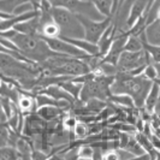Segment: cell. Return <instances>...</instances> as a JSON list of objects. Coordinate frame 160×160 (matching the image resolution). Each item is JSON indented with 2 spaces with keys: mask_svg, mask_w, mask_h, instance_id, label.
Wrapping results in <instances>:
<instances>
[{
  "mask_svg": "<svg viewBox=\"0 0 160 160\" xmlns=\"http://www.w3.org/2000/svg\"><path fill=\"white\" fill-rule=\"evenodd\" d=\"M0 38H6L11 40L22 52V54L34 63H42L49 57L58 54L49 48L47 42L39 35H29L19 32L12 28L1 32Z\"/></svg>",
  "mask_w": 160,
  "mask_h": 160,
  "instance_id": "6da1fadb",
  "label": "cell"
},
{
  "mask_svg": "<svg viewBox=\"0 0 160 160\" xmlns=\"http://www.w3.org/2000/svg\"><path fill=\"white\" fill-rule=\"evenodd\" d=\"M153 86V81L148 80L143 73L131 75L129 72L118 71L111 84V94H128L132 98L137 108H143L146 98Z\"/></svg>",
  "mask_w": 160,
  "mask_h": 160,
  "instance_id": "7a4b0ae2",
  "label": "cell"
},
{
  "mask_svg": "<svg viewBox=\"0 0 160 160\" xmlns=\"http://www.w3.org/2000/svg\"><path fill=\"white\" fill-rule=\"evenodd\" d=\"M51 15L60 29V36L64 39H84V28L80 18L64 8H52Z\"/></svg>",
  "mask_w": 160,
  "mask_h": 160,
  "instance_id": "3957f363",
  "label": "cell"
},
{
  "mask_svg": "<svg viewBox=\"0 0 160 160\" xmlns=\"http://www.w3.org/2000/svg\"><path fill=\"white\" fill-rule=\"evenodd\" d=\"M48 1L54 8H64L73 12L75 15L87 17L94 21H102L107 18L99 12V10L92 1H86V0H48Z\"/></svg>",
  "mask_w": 160,
  "mask_h": 160,
  "instance_id": "277c9868",
  "label": "cell"
},
{
  "mask_svg": "<svg viewBox=\"0 0 160 160\" xmlns=\"http://www.w3.org/2000/svg\"><path fill=\"white\" fill-rule=\"evenodd\" d=\"M148 64H154V63L144 48L138 52L124 51L117 62V69L120 72H131Z\"/></svg>",
  "mask_w": 160,
  "mask_h": 160,
  "instance_id": "5b68a950",
  "label": "cell"
},
{
  "mask_svg": "<svg viewBox=\"0 0 160 160\" xmlns=\"http://www.w3.org/2000/svg\"><path fill=\"white\" fill-rule=\"evenodd\" d=\"M78 18L84 28V34H86L84 39L93 43H98V41L100 40L105 30L112 23V17H107L102 21H94V19H90V18L83 16H78Z\"/></svg>",
  "mask_w": 160,
  "mask_h": 160,
  "instance_id": "8992f818",
  "label": "cell"
},
{
  "mask_svg": "<svg viewBox=\"0 0 160 160\" xmlns=\"http://www.w3.org/2000/svg\"><path fill=\"white\" fill-rule=\"evenodd\" d=\"M42 39L47 42L49 48L52 51H54L56 53L75 57V58H81V59H84L89 56L88 53H86L84 51H82L81 48L75 46L73 43L69 42L63 38H42Z\"/></svg>",
  "mask_w": 160,
  "mask_h": 160,
  "instance_id": "52a82bcc",
  "label": "cell"
},
{
  "mask_svg": "<svg viewBox=\"0 0 160 160\" xmlns=\"http://www.w3.org/2000/svg\"><path fill=\"white\" fill-rule=\"evenodd\" d=\"M148 8H149V0H135V2L131 6L128 22H127L129 30H130V28L136 23L137 21H138V18L142 16L146 11L148 12Z\"/></svg>",
  "mask_w": 160,
  "mask_h": 160,
  "instance_id": "ba28073f",
  "label": "cell"
},
{
  "mask_svg": "<svg viewBox=\"0 0 160 160\" xmlns=\"http://www.w3.org/2000/svg\"><path fill=\"white\" fill-rule=\"evenodd\" d=\"M39 93H45V94H47V95L54 98L56 100H65V101H69V102H71L72 105L75 104L76 100H77V99H75L70 93H68V92H66L62 86H59V84H52V86H49L47 88L42 89Z\"/></svg>",
  "mask_w": 160,
  "mask_h": 160,
  "instance_id": "9c48e42d",
  "label": "cell"
},
{
  "mask_svg": "<svg viewBox=\"0 0 160 160\" xmlns=\"http://www.w3.org/2000/svg\"><path fill=\"white\" fill-rule=\"evenodd\" d=\"M13 29H16L17 32H19L40 36V18H39V15L35 16L34 18H30L28 21H24L22 23L17 24Z\"/></svg>",
  "mask_w": 160,
  "mask_h": 160,
  "instance_id": "30bf717a",
  "label": "cell"
},
{
  "mask_svg": "<svg viewBox=\"0 0 160 160\" xmlns=\"http://www.w3.org/2000/svg\"><path fill=\"white\" fill-rule=\"evenodd\" d=\"M114 40V27L111 23V25L105 30L102 36L100 38V40L98 41V46L100 51V56L105 57L107 54V52L110 51V48L112 46V42Z\"/></svg>",
  "mask_w": 160,
  "mask_h": 160,
  "instance_id": "8fae6325",
  "label": "cell"
},
{
  "mask_svg": "<svg viewBox=\"0 0 160 160\" xmlns=\"http://www.w3.org/2000/svg\"><path fill=\"white\" fill-rule=\"evenodd\" d=\"M144 36L148 43L160 46V19H155L154 22L146 27Z\"/></svg>",
  "mask_w": 160,
  "mask_h": 160,
  "instance_id": "7c38bea8",
  "label": "cell"
},
{
  "mask_svg": "<svg viewBox=\"0 0 160 160\" xmlns=\"http://www.w3.org/2000/svg\"><path fill=\"white\" fill-rule=\"evenodd\" d=\"M36 113L40 117H42L46 122H51V120L58 119L63 114V108L52 106V105H47V106H42L40 108H38Z\"/></svg>",
  "mask_w": 160,
  "mask_h": 160,
  "instance_id": "4fadbf2b",
  "label": "cell"
},
{
  "mask_svg": "<svg viewBox=\"0 0 160 160\" xmlns=\"http://www.w3.org/2000/svg\"><path fill=\"white\" fill-rule=\"evenodd\" d=\"M160 96V86L157 82H153V86L148 95L146 98V101H144V108L149 112H154V108L158 104V100H159Z\"/></svg>",
  "mask_w": 160,
  "mask_h": 160,
  "instance_id": "5bb4252c",
  "label": "cell"
},
{
  "mask_svg": "<svg viewBox=\"0 0 160 160\" xmlns=\"http://www.w3.org/2000/svg\"><path fill=\"white\" fill-rule=\"evenodd\" d=\"M92 2L105 17H113V15L116 13L114 0H92Z\"/></svg>",
  "mask_w": 160,
  "mask_h": 160,
  "instance_id": "9a60e30c",
  "label": "cell"
},
{
  "mask_svg": "<svg viewBox=\"0 0 160 160\" xmlns=\"http://www.w3.org/2000/svg\"><path fill=\"white\" fill-rule=\"evenodd\" d=\"M59 86H62V87H63V88H64L68 93H70V94H71L75 99L80 100L81 90H82V88H83V83L75 82V81L71 78V80L64 81V82L59 83Z\"/></svg>",
  "mask_w": 160,
  "mask_h": 160,
  "instance_id": "2e32d148",
  "label": "cell"
},
{
  "mask_svg": "<svg viewBox=\"0 0 160 160\" xmlns=\"http://www.w3.org/2000/svg\"><path fill=\"white\" fill-rule=\"evenodd\" d=\"M108 100L118 105H122L124 107H129V108L136 107L134 100H132V98L130 95H128V94H110Z\"/></svg>",
  "mask_w": 160,
  "mask_h": 160,
  "instance_id": "e0dca14e",
  "label": "cell"
},
{
  "mask_svg": "<svg viewBox=\"0 0 160 160\" xmlns=\"http://www.w3.org/2000/svg\"><path fill=\"white\" fill-rule=\"evenodd\" d=\"M22 159L21 154L16 147L13 146H5L0 147V160H16Z\"/></svg>",
  "mask_w": 160,
  "mask_h": 160,
  "instance_id": "ac0fdd59",
  "label": "cell"
},
{
  "mask_svg": "<svg viewBox=\"0 0 160 160\" xmlns=\"http://www.w3.org/2000/svg\"><path fill=\"white\" fill-rule=\"evenodd\" d=\"M32 0H0V12L12 13L17 6Z\"/></svg>",
  "mask_w": 160,
  "mask_h": 160,
  "instance_id": "d6986e66",
  "label": "cell"
},
{
  "mask_svg": "<svg viewBox=\"0 0 160 160\" xmlns=\"http://www.w3.org/2000/svg\"><path fill=\"white\" fill-rule=\"evenodd\" d=\"M143 48L147 51V53L151 56L153 63H160V46L151 45L146 41V36L143 39Z\"/></svg>",
  "mask_w": 160,
  "mask_h": 160,
  "instance_id": "ffe728a7",
  "label": "cell"
},
{
  "mask_svg": "<svg viewBox=\"0 0 160 160\" xmlns=\"http://www.w3.org/2000/svg\"><path fill=\"white\" fill-rule=\"evenodd\" d=\"M72 132H73L75 137H77V138H84V137L88 136V134L90 132V130H89V128L87 127L86 123L77 122V124H76V127L73 128Z\"/></svg>",
  "mask_w": 160,
  "mask_h": 160,
  "instance_id": "44dd1931",
  "label": "cell"
},
{
  "mask_svg": "<svg viewBox=\"0 0 160 160\" xmlns=\"http://www.w3.org/2000/svg\"><path fill=\"white\" fill-rule=\"evenodd\" d=\"M78 158L80 159H93L94 158V148L90 144H84L78 147Z\"/></svg>",
  "mask_w": 160,
  "mask_h": 160,
  "instance_id": "7402d4cb",
  "label": "cell"
},
{
  "mask_svg": "<svg viewBox=\"0 0 160 160\" xmlns=\"http://www.w3.org/2000/svg\"><path fill=\"white\" fill-rule=\"evenodd\" d=\"M34 10H38L36 6L32 4V1H27L21 4L19 6H17L15 8V11L12 12V15H24V13H28V12H32Z\"/></svg>",
  "mask_w": 160,
  "mask_h": 160,
  "instance_id": "603a6c76",
  "label": "cell"
},
{
  "mask_svg": "<svg viewBox=\"0 0 160 160\" xmlns=\"http://www.w3.org/2000/svg\"><path fill=\"white\" fill-rule=\"evenodd\" d=\"M160 8V0H155L152 4V6L148 11V17H147V25L151 24L157 19V12Z\"/></svg>",
  "mask_w": 160,
  "mask_h": 160,
  "instance_id": "cb8c5ba5",
  "label": "cell"
},
{
  "mask_svg": "<svg viewBox=\"0 0 160 160\" xmlns=\"http://www.w3.org/2000/svg\"><path fill=\"white\" fill-rule=\"evenodd\" d=\"M143 75L148 78V80L151 81H154L158 78V71H157V68H155V65L154 64H148L146 68H144V71H143Z\"/></svg>",
  "mask_w": 160,
  "mask_h": 160,
  "instance_id": "d4e9b609",
  "label": "cell"
},
{
  "mask_svg": "<svg viewBox=\"0 0 160 160\" xmlns=\"http://www.w3.org/2000/svg\"><path fill=\"white\" fill-rule=\"evenodd\" d=\"M77 124V119L73 117V116H66L63 120V127H64L68 131H72L73 128L76 127Z\"/></svg>",
  "mask_w": 160,
  "mask_h": 160,
  "instance_id": "484cf974",
  "label": "cell"
},
{
  "mask_svg": "<svg viewBox=\"0 0 160 160\" xmlns=\"http://www.w3.org/2000/svg\"><path fill=\"white\" fill-rule=\"evenodd\" d=\"M155 68H157V71H158V78H160V63H154Z\"/></svg>",
  "mask_w": 160,
  "mask_h": 160,
  "instance_id": "4316f807",
  "label": "cell"
},
{
  "mask_svg": "<svg viewBox=\"0 0 160 160\" xmlns=\"http://www.w3.org/2000/svg\"><path fill=\"white\" fill-rule=\"evenodd\" d=\"M118 2H119V0H114V5H116V11H117V8H118Z\"/></svg>",
  "mask_w": 160,
  "mask_h": 160,
  "instance_id": "83f0119b",
  "label": "cell"
},
{
  "mask_svg": "<svg viewBox=\"0 0 160 160\" xmlns=\"http://www.w3.org/2000/svg\"><path fill=\"white\" fill-rule=\"evenodd\" d=\"M157 19H160V8L158 10V12H157Z\"/></svg>",
  "mask_w": 160,
  "mask_h": 160,
  "instance_id": "f1b7e54d",
  "label": "cell"
},
{
  "mask_svg": "<svg viewBox=\"0 0 160 160\" xmlns=\"http://www.w3.org/2000/svg\"><path fill=\"white\" fill-rule=\"evenodd\" d=\"M155 0H149V8H148V11H149V8H151V6H152V4L154 2Z\"/></svg>",
  "mask_w": 160,
  "mask_h": 160,
  "instance_id": "f546056e",
  "label": "cell"
},
{
  "mask_svg": "<svg viewBox=\"0 0 160 160\" xmlns=\"http://www.w3.org/2000/svg\"><path fill=\"white\" fill-rule=\"evenodd\" d=\"M154 82H157V83H158V84L160 86V78H157V80L154 81Z\"/></svg>",
  "mask_w": 160,
  "mask_h": 160,
  "instance_id": "4dcf8cb0",
  "label": "cell"
},
{
  "mask_svg": "<svg viewBox=\"0 0 160 160\" xmlns=\"http://www.w3.org/2000/svg\"><path fill=\"white\" fill-rule=\"evenodd\" d=\"M86 1H92V0H86Z\"/></svg>",
  "mask_w": 160,
  "mask_h": 160,
  "instance_id": "1f68e13d",
  "label": "cell"
}]
</instances>
